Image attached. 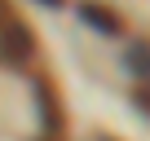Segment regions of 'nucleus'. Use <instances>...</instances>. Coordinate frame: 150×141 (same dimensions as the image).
Masks as SVG:
<instances>
[{
	"instance_id": "423d86ee",
	"label": "nucleus",
	"mask_w": 150,
	"mask_h": 141,
	"mask_svg": "<svg viewBox=\"0 0 150 141\" xmlns=\"http://www.w3.org/2000/svg\"><path fill=\"white\" fill-rule=\"evenodd\" d=\"M9 22V0H0V27Z\"/></svg>"
},
{
	"instance_id": "f257e3e1",
	"label": "nucleus",
	"mask_w": 150,
	"mask_h": 141,
	"mask_svg": "<svg viewBox=\"0 0 150 141\" xmlns=\"http://www.w3.org/2000/svg\"><path fill=\"white\" fill-rule=\"evenodd\" d=\"M31 53H35L31 27H22L18 18H9L5 27H0V57H5V62H27Z\"/></svg>"
},
{
	"instance_id": "7ed1b4c3",
	"label": "nucleus",
	"mask_w": 150,
	"mask_h": 141,
	"mask_svg": "<svg viewBox=\"0 0 150 141\" xmlns=\"http://www.w3.org/2000/svg\"><path fill=\"white\" fill-rule=\"evenodd\" d=\"M80 18H84L93 31H102V35H119V18H115L106 5H97V0H84V5H80Z\"/></svg>"
},
{
	"instance_id": "0eeeda50",
	"label": "nucleus",
	"mask_w": 150,
	"mask_h": 141,
	"mask_svg": "<svg viewBox=\"0 0 150 141\" xmlns=\"http://www.w3.org/2000/svg\"><path fill=\"white\" fill-rule=\"evenodd\" d=\"M40 5H44V9H57V5H62V0H40Z\"/></svg>"
},
{
	"instance_id": "f03ea898",
	"label": "nucleus",
	"mask_w": 150,
	"mask_h": 141,
	"mask_svg": "<svg viewBox=\"0 0 150 141\" xmlns=\"http://www.w3.org/2000/svg\"><path fill=\"white\" fill-rule=\"evenodd\" d=\"M35 102H40V119H44L49 141H57L62 137V110H57V97H53L49 80H35Z\"/></svg>"
},
{
	"instance_id": "39448f33",
	"label": "nucleus",
	"mask_w": 150,
	"mask_h": 141,
	"mask_svg": "<svg viewBox=\"0 0 150 141\" xmlns=\"http://www.w3.org/2000/svg\"><path fill=\"white\" fill-rule=\"evenodd\" d=\"M132 102H137V106H141V110H146V115H150V93H146V88H141V93H137V97H132Z\"/></svg>"
},
{
	"instance_id": "6e6552de",
	"label": "nucleus",
	"mask_w": 150,
	"mask_h": 141,
	"mask_svg": "<svg viewBox=\"0 0 150 141\" xmlns=\"http://www.w3.org/2000/svg\"><path fill=\"white\" fill-rule=\"evenodd\" d=\"M97 141H115V137H97Z\"/></svg>"
},
{
	"instance_id": "20e7f679",
	"label": "nucleus",
	"mask_w": 150,
	"mask_h": 141,
	"mask_svg": "<svg viewBox=\"0 0 150 141\" xmlns=\"http://www.w3.org/2000/svg\"><path fill=\"white\" fill-rule=\"evenodd\" d=\"M124 66L132 70L137 80L150 84V40H132V44L124 49Z\"/></svg>"
}]
</instances>
